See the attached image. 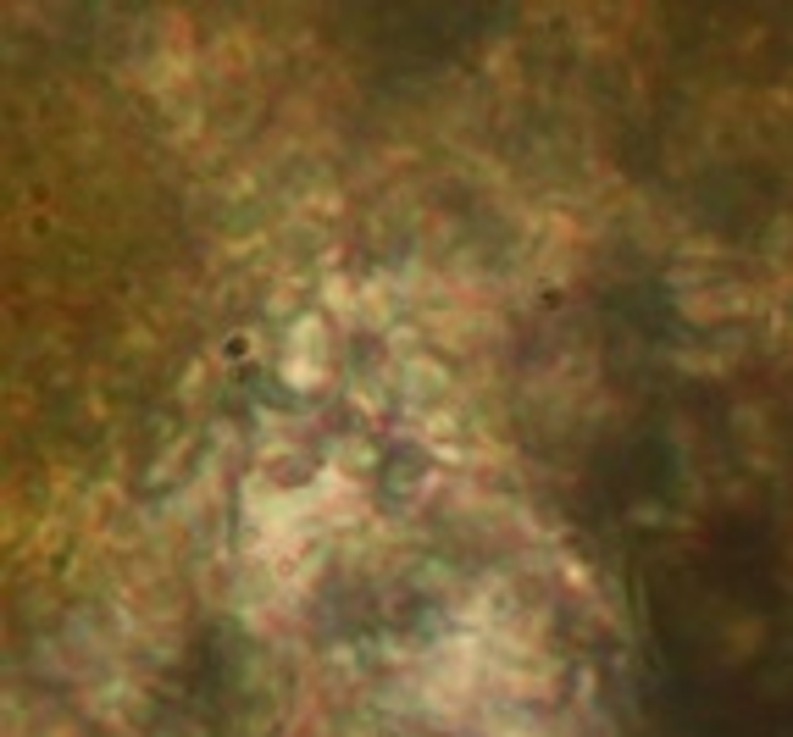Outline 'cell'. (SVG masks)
I'll return each mask as SVG.
<instances>
[{
  "instance_id": "obj_1",
  "label": "cell",
  "mask_w": 793,
  "mask_h": 737,
  "mask_svg": "<svg viewBox=\"0 0 793 737\" xmlns=\"http://www.w3.org/2000/svg\"><path fill=\"white\" fill-rule=\"evenodd\" d=\"M322 355H327V344H322V322L311 316V322H300V327H294V338H289V349H283V372H289L300 389H311V383L322 377Z\"/></svg>"
}]
</instances>
